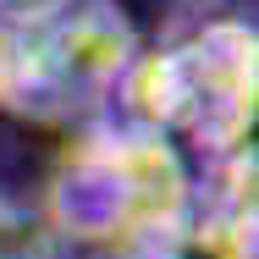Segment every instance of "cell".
Instances as JSON below:
<instances>
[{"instance_id": "6da1fadb", "label": "cell", "mask_w": 259, "mask_h": 259, "mask_svg": "<svg viewBox=\"0 0 259 259\" xmlns=\"http://www.w3.org/2000/svg\"><path fill=\"white\" fill-rule=\"evenodd\" d=\"M193 209V177L165 133L94 121L61 155L45 193V221L61 243L110 248L177 226Z\"/></svg>"}, {"instance_id": "7a4b0ae2", "label": "cell", "mask_w": 259, "mask_h": 259, "mask_svg": "<svg viewBox=\"0 0 259 259\" xmlns=\"http://www.w3.org/2000/svg\"><path fill=\"white\" fill-rule=\"evenodd\" d=\"M133 55H138L133 22L110 0H77L50 22L11 33V66H6L0 105L33 121H89L94 127L105 105L116 100V83Z\"/></svg>"}, {"instance_id": "3957f363", "label": "cell", "mask_w": 259, "mask_h": 259, "mask_svg": "<svg viewBox=\"0 0 259 259\" xmlns=\"http://www.w3.org/2000/svg\"><path fill=\"white\" fill-rule=\"evenodd\" d=\"M177 66V133H188L209 160L254 149L259 94V33L243 11H193L160 39Z\"/></svg>"}, {"instance_id": "277c9868", "label": "cell", "mask_w": 259, "mask_h": 259, "mask_svg": "<svg viewBox=\"0 0 259 259\" xmlns=\"http://www.w3.org/2000/svg\"><path fill=\"white\" fill-rule=\"evenodd\" d=\"M61 237L50 232L45 209L0 199V259H61Z\"/></svg>"}, {"instance_id": "5b68a950", "label": "cell", "mask_w": 259, "mask_h": 259, "mask_svg": "<svg viewBox=\"0 0 259 259\" xmlns=\"http://www.w3.org/2000/svg\"><path fill=\"white\" fill-rule=\"evenodd\" d=\"M6 66H11V33L0 28V94H6Z\"/></svg>"}]
</instances>
